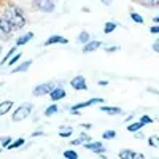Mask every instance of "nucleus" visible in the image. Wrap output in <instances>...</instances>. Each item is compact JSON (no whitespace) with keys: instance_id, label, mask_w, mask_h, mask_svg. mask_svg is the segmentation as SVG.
Wrapping results in <instances>:
<instances>
[{"instance_id":"37","label":"nucleus","mask_w":159,"mask_h":159,"mask_svg":"<svg viewBox=\"0 0 159 159\" xmlns=\"http://www.w3.org/2000/svg\"><path fill=\"white\" fill-rule=\"evenodd\" d=\"M38 135H43V132H34L32 137H38Z\"/></svg>"},{"instance_id":"8","label":"nucleus","mask_w":159,"mask_h":159,"mask_svg":"<svg viewBox=\"0 0 159 159\" xmlns=\"http://www.w3.org/2000/svg\"><path fill=\"white\" fill-rule=\"evenodd\" d=\"M34 7H37L42 11H52L54 10V3L52 0H34Z\"/></svg>"},{"instance_id":"2","label":"nucleus","mask_w":159,"mask_h":159,"mask_svg":"<svg viewBox=\"0 0 159 159\" xmlns=\"http://www.w3.org/2000/svg\"><path fill=\"white\" fill-rule=\"evenodd\" d=\"M30 111H32V103H29V102L22 103L21 107L16 108L15 113H13V121H15V123H19V121H22V119L29 118Z\"/></svg>"},{"instance_id":"20","label":"nucleus","mask_w":159,"mask_h":159,"mask_svg":"<svg viewBox=\"0 0 159 159\" xmlns=\"http://www.w3.org/2000/svg\"><path fill=\"white\" fill-rule=\"evenodd\" d=\"M57 105L56 103H52V105H49V107L45 110V116H52V115H56L57 113Z\"/></svg>"},{"instance_id":"7","label":"nucleus","mask_w":159,"mask_h":159,"mask_svg":"<svg viewBox=\"0 0 159 159\" xmlns=\"http://www.w3.org/2000/svg\"><path fill=\"white\" fill-rule=\"evenodd\" d=\"M83 147L86 148V150H91L92 153H96V154H103L105 153V147L102 143H99V142H84L83 143Z\"/></svg>"},{"instance_id":"22","label":"nucleus","mask_w":159,"mask_h":159,"mask_svg":"<svg viewBox=\"0 0 159 159\" xmlns=\"http://www.w3.org/2000/svg\"><path fill=\"white\" fill-rule=\"evenodd\" d=\"M22 143H25V140L24 139H18V140H15V142H11L10 145H8V148L10 150H15V148H19Z\"/></svg>"},{"instance_id":"13","label":"nucleus","mask_w":159,"mask_h":159,"mask_svg":"<svg viewBox=\"0 0 159 159\" xmlns=\"http://www.w3.org/2000/svg\"><path fill=\"white\" fill-rule=\"evenodd\" d=\"M30 65H32V61H30V59H27V61H24L22 64H19L16 69H13V70H11V73H21V72H27Z\"/></svg>"},{"instance_id":"30","label":"nucleus","mask_w":159,"mask_h":159,"mask_svg":"<svg viewBox=\"0 0 159 159\" xmlns=\"http://www.w3.org/2000/svg\"><path fill=\"white\" fill-rule=\"evenodd\" d=\"M0 142H2V145H3L5 148H8V145L11 143V137H2V139H0Z\"/></svg>"},{"instance_id":"17","label":"nucleus","mask_w":159,"mask_h":159,"mask_svg":"<svg viewBox=\"0 0 159 159\" xmlns=\"http://www.w3.org/2000/svg\"><path fill=\"white\" fill-rule=\"evenodd\" d=\"M143 126H145V124H143L142 121H135V123H132V124H129V126H127V130L130 132V134H134V132L140 130Z\"/></svg>"},{"instance_id":"33","label":"nucleus","mask_w":159,"mask_h":159,"mask_svg":"<svg viewBox=\"0 0 159 159\" xmlns=\"http://www.w3.org/2000/svg\"><path fill=\"white\" fill-rule=\"evenodd\" d=\"M118 49H119V46H107V48H105V51H107V52H115Z\"/></svg>"},{"instance_id":"3","label":"nucleus","mask_w":159,"mask_h":159,"mask_svg":"<svg viewBox=\"0 0 159 159\" xmlns=\"http://www.w3.org/2000/svg\"><path fill=\"white\" fill-rule=\"evenodd\" d=\"M94 103H103V99L102 97H94V99H89V100H86V102H80V103H76V105H73V107L70 108V111L72 113H80V110L81 108H86V107H91V105H94Z\"/></svg>"},{"instance_id":"29","label":"nucleus","mask_w":159,"mask_h":159,"mask_svg":"<svg viewBox=\"0 0 159 159\" xmlns=\"http://www.w3.org/2000/svg\"><path fill=\"white\" fill-rule=\"evenodd\" d=\"M80 140H81V143H84V142H91V137L86 134V132H81V134H80Z\"/></svg>"},{"instance_id":"31","label":"nucleus","mask_w":159,"mask_h":159,"mask_svg":"<svg viewBox=\"0 0 159 159\" xmlns=\"http://www.w3.org/2000/svg\"><path fill=\"white\" fill-rule=\"evenodd\" d=\"M19 57H21V54H15V56H13V57L10 59V62H8V65H10V67H11V65L15 64V62H16V61H18Z\"/></svg>"},{"instance_id":"40","label":"nucleus","mask_w":159,"mask_h":159,"mask_svg":"<svg viewBox=\"0 0 159 159\" xmlns=\"http://www.w3.org/2000/svg\"><path fill=\"white\" fill-rule=\"evenodd\" d=\"M0 52H2V46H0Z\"/></svg>"},{"instance_id":"28","label":"nucleus","mask_w":159,"mask_h":159,"mask_svg":"<svg viewBox=\"0 0 159 159\" xmlns=\"http://www.w3.org/2000/svg\"><path fill=\"white\" fill-rule=\"evenodd\" d=\"M140 121H142L143 124H151V123H153V118L148 116V115H143V116L140 118Z\"/></svg>"},{"instance_id":"15","label":"nucleus","mask_w":159,"mask_h":159,"mask_svg":"<svg viewBox=\"0 0 159 159\" xmlns=\"http://www.w3.org/2000/svg\"><path fill=\"white\" fill-rule=\"evenodd\" d=\"M100 110H102L103 113H108V115H121V113H123L121 108H118V107H107V105H102Z\"/></svg>"},{"instance_id":"39","label":"nucleus","mask_w":159,"mask_h":159,"mask_svg":"<svg viewBox=\"0 0 159 159\" xmlns=\"http://www.w3.org/2000/svg\"><path fill=\"white\" fill-rule=\"evenodd\" d=\"M154 22H156V24H159V15H157V16H154Z\"/></svg>"},{"instance_id":"9","label":"nucleus","mask_w":159,"mask_h":159,"mask_svg":"<svg viewBox=\"0 0 159 159\" xmlns=\"http://www.w3.org/2000/svg\"><path fill=\"white\" fill-rule=\"evenodd\" d=\"M119 157L121 159H143L145 156L142 153L132 151V150H121L119 151Z\"/></svg>"},{"instance_id":"16","label":"nucleus","mask_w":159,"mask_h":159,"mask_svg":"<svg viewBox=\"0 0 159 159\" xmlns=\"http://www.w3.org/2000/svg\"><path fill=\"white\" fill-rule=\"evenodd\" d=\"M32 37H34V34H32V32L24 34L22 37H19V38L16 40V46H22V45H25V43L29 42V40H32Z\"/></svg>"},{"instance_id":"4","label":"nucleus","mask_w":159,"mask_h":159,"mask_svg":"<svg viewBox=\"0 0 159 159\" xmlns=\"http://www.w3.org/2000/svg\"><path fill=\"white\" fill-rule=\"evenodd\" d=\"M13 32H15V27H13L11 22L2 15V18H0V35L2 37H10Z\"/></svg>"},{"instance_id":"10","label":"nucleus","mask_w":159,"mask_h":159,"mask_svg":"<svg viewBox=\"0 0 159 159\" xmlns=\"http://www.w3.org/2000/svg\"><path fill=\"white\" fill-rule=\"evenodd\" d=\"M56 43L67 45V43H69V40L65 38V37H62V35H52V37H49V38L46 40L43 45H45V46H51V45H56Z\"/></svg>"},{"instance_id":"32","label":"nucleus","mask_w":159,"mask_h":159,"mask_svg":"<svg viewBox=\"0 0 159 159\" xmlns=\"http://www.w3.org/2000/svg\"><path fill=\"white\" fill-rule=\"evenodd\" d=\"M153 51L159 52V38H156V40H154V43H153Z\"/></svg>"},{"instance_id":"6","label":"nucleus","mask_w":159,"mask_h":159,"mask_svg":"<svg viewBox=\"0 0 159 159\" xmlns=\"http://www.w3.org/2000/svg\"><path fill=\"white\" fill-rule=\"evenodd\" d=\"M54 89V84L52 83H43V84H38L34 88V96L40 97V96H45V94H49V92Z\"/></svg>"},{"instance_id":"35","label":"nucleus","mask_w":159,"mask_h":159,"mask_svg":"<svg viewBox=\"0 0 159 159\" xmlns=\"http://www.w3.org/2000/svg\"><path fill=\"white\" fill-rule=\"evenodd\" d=\"M99 84H100V86H107V84H108V81H107V80H100Z\"/></svg>"},{"instance_id":"1","label":"nucleus","mask_w":159,"mask_h":159,"mask_svg":"<svg viewBox=\"0 0 159 159\" xmlns=\"http://www.w3.org/2000/svg\"><path fill=\"white\" fill-rule=\"evenodd\" d=\"M3 16L11 22V25L15 27V30H19L24 27L25 24V18H24V13L16 7V5H8V8L5 10Z\"/></svg>"},{"instance_id":"18","label":"nucleus","mask_w":159,"mask_h":159,"mask_svg":"<svg viewBox=\"0 0 159 159\" xmlns=\"http://www.w3.org/2000/svg\"><path fill=\"white\" fill-rule=\"evenodd\" d=\"M116 27H118V24H116V22H111V21H108V22H105L103 32H105V34H111V32H113Z\"/></svg>"},{"instance_id":"36","label":"nucleus","mask_w":159,"mask_h":159,"mask_svg":"<svg viewBox=\"0 0 159 159\" xmlns=\"http://www.w3.org/2000/svg\"><path fill=\"white\" fill-rule=\"evenodd\" d=\"M102 3H103V5H107V7H108V5L111 3V0H102Z\"/></svg>"},{"instance_id":"34","label":"nucleus","mask_w":159,"mask_h":159,"mask_svg":"<svg viewBox=\"0 0 159 159\" xmlns=\"http://www.w3.org/2000/svg\"><path fill=\"white\" fill-rule=\"evenodd\" d=\"M150 34H159V24H157V25H153V27H150Z\"/></svg>"},{"instance_id":"5","label":"nucleus","mask_w":159,"mask_h":159,"mask_svg":"<svg viewBox=\"0 0 159 159\" xmlns=\"http://www.w3.org/2000/svg\"><path fill=\"white\" fill-rule=\"evenodd\" d=\"M70 84H72V88L76 89V91H86V89H88L86 78H84L83 75H76V76H73V80L70 81Z\"/></svg>"},{"instance_id":"14","label":"nucleus","mask_w":159,"mask_h":159,"mask_svg":"<svg viewBox=\"0 0 159 159\" xmlns=\"http://www.w3.org/2000/svg\"><path fill=\"white\" fill-rule=\"evenodd\" d=\"M13 105H15V103H13V100H5V102L0 103V116L7 115V113L13 108Z\"/></svg>"},{"instance_id":"27","label":"nucleus","mask_w":159,"mask_h":159,"mask_svg":"<svg viewBox=\"0 0 159 159\" xmlns=\"http://www.w3.org/2000/svg\"><path fill=\"white\" fill-rule=\"evenodd\" d=\"M15 52H16V48H11V49H10V51H8V54H7V56H5V57H3V61H2V65H3V64H5V62H8V61H10V57H11V56H15Z\"/></svg>"},{"instance_id":"12","label":"nucleus","mask_w":159,"mask_h":159,"mask_svg":"<svg viewBox=\"0 0 159 159\" xmlns=\"http://www.w3.org/2000/svg\"><path fill=\"white\" fill-rule=\"evenodd\" d=\"M100 46H102V42H99V40H89L86 45H83V52H92L99 49Z\"/></svg>"},{"instance_id":"25","label":"nucleus","mask_w":159,"mask_h":159,"mask_svg":"<svg viewBox=\"0 0 159 159\" xmlns=\"http://www.w3.org/2000/svg\"><path fill=\"white\" fill-rule=\"evenodd\" d=\"M64 157H67V159H76L78 157V153L73 151V150H67L64 153Z\"/></svg>"},{"instance_id":"19","label":"nucleus","mask_w":159,"mask_h":159,"mask_svg":"<svg viewBox=\"0 0 159 159\" xmlns=\"http://www.w3.org/2000/svg\"><path fill=\"white\" fill-rule=\"evenodd\" d=\"M78 42L81 43V45H86V43L89 42V34H88L86 30L80 32V35H78Z\"/></svg>"},{"instance_id":"24","label":"nucleus","mask_w":159,"mask_h":159,"mask_svg":"<svg viewBox=\"0 0 159 159\" xmlns=\"http://www.w3.org/2000/svg\"><path fill=\"white\" fill-rule=\"evenodd\" d=\"M148 143H150V147H154V148L159 150V137H156V135L150 137L148 139Z\"/></svg>"},{"instance_id":"26","label":"nucleus","mask_w":159,"mask_h":159,"mask_svg":"<svg viewBox=\"0 0 159 159\" xmlns=\"http://www.w3.org/2000/svg\"><path fill=\"white\" fill-rule=\"evenodd\" d=\"M116 137V130H105L103 132V139L105 140H110V139H115Z\"/></svg>"},{"instance_id":"23","label":"nucleus","mask_w":159,"mask_h":159,"mask_svg":"<svg viewBox=\"0 0 159 159\" xmlns=\"http://www.w3.org/2000/svg\"><path fill=\"white\" fill-rule=\"evenodd\" d=\"M130 19L134 22H137V24H143V18L139 15V13H135V11H130Z\"/></svg>"},{"instance_id":"11","label":"nucleus","mask_w":159,"mask_h":159,"mask_svg":"<svg viewBox=\"0 0 159 159\" xmlns=\"http://www.w3.org/2000/svg\"><path fill=\"white\" fill-rule=\"evenodd\" d=\"M65 96H67V92H65V89L64 88H54L51 92H49V97H51V100L52 102H57V100H61V99H64Z\"/></svg>"},{"instance_id":"38","label":"nucleus","mask_w":159,"mask_h":159,"mask_svg":"<svg viewBox=\"0 0 159 159\" xmlns=\"http://www.w3.org/2000/svg\"><path fill=\"white\" fill-rule=\"evenodd\" d=\"M81 127H84V129H91V124H81Z\"/></svg>"},{"instance_id":"21","label":"nucleus","mask_w":159,"mask_h":159,"mask_svg":"<svg viewBox=\"0 0 159 159\" xmlns=\"http://www.w3.org/2000/svg\"><path fill=\"white\" fill-rule=\"evenodd\" d=\"M73 134V129L72 127H62L61 130H59V135L61 137H70Z\"/></svg>"}]
</instances>
